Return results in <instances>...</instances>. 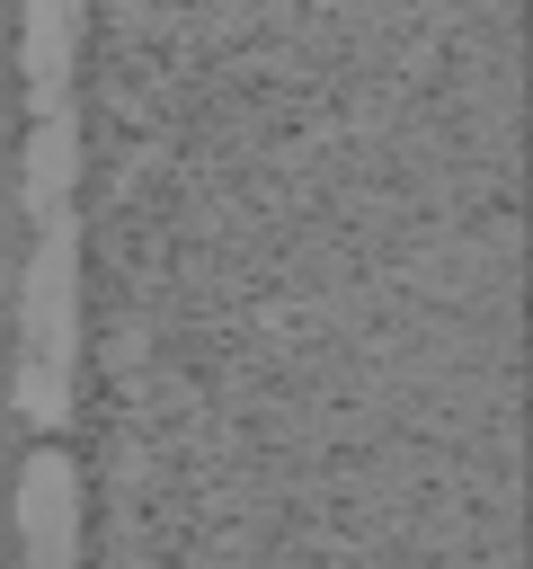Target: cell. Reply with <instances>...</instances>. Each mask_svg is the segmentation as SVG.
I'll list each match as a JSON object with an SVG mask.
<instances>
[{"label":"cell","mask_w":533,"mask_h":569,"mask_svg":"<svg viewBox=\"0 0 533 569\" xmlns=\"http://www.w3.org/2000/svg\"><path fill=\"white\" fill-rule=\"evenodd\" d=\"M71 44H80V0H27L18 71H27L36 107H62V80H71Z\"/></svg>","instance_id":"3"},{"label":"cell","mask_w":533,"mask_h":569,"mask_svg":"<svg viewBox=\"0 0 533 569\" xmlns=\"http://www.w3.org/2000/svg\"><path fill=\"white\" fill-rule=\"evenodd\" d=\"M18 329H27L36 365H62L71 373V222L62 213L44 222V249H36L27 284H18Z\"/></svg>","instance_id":"1"},{"label":"cell","mask_w":533,"mask_h":569,"mask_svg":"<svg viewBox=\"0 0 533 569\" xmlns=\"http://www.w3.org/2000/svg\"><path fill=\"white\" fill-rule=\"evenodd\" d=\"M62 400H71V373H62V365L18 356V409H27L36 427H53V418H62Z\"/></svg>","instance_id":"5"},{"label":"cell","mask_w":533,"mask_h":569,"mask_svg":"<svg viewBox=\"0 0 533 569\" xmlns=\"http://www.w3.org/2000/svg\"><path fill=\"white\" fill-rule=\"evenodd\" d=\"M62 187H71V116H62V107H44V124H36L27 160H18V196L53 213V204H62Z\"/></svg>","instance_id":"4"},{"label":"cell","mask_w":533,"mask_h":569,"mask_svg":"<svg viewBox=\"0 0 533 569\" xmlns=\"http://www.w3.org/2000/svg\"><path fill=\"white\" fill-rule=\"evenodd\" d=\"M18 542L36 560H71L80 551V471L62 453H36L18 471Z\"/></svg>","instance_id":"2"}]
</instances>
